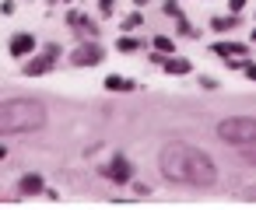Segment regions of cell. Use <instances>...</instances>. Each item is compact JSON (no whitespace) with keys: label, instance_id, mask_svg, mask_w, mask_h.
<instances>
[{"label":"cell","instance_id":"d6986e66","mask_svg":"<svg viewBox=\"0 0 256 210\" xmlns=\"http://www.w3.org/2000/svg\"><path fill=\"white\" fill-rule=\"evenodd\" d=\"M228 7H232V11H242V7H246V0H232Z\"/></svg>","mask_w":256,"mask_h":210},{"label":"cell","instance_id":"ffe728a7","mask_svg":"<svg viewBox=\"0 0 256 210\" xmlns=\"http://www.w3.org/2000/svg\"><path fill=\"white\" fill-rule=\"evenodd\" d=\"M102 14H112V0H102Z\"/></svg>","mask_w":256,"mask_h":210},{"label":"cell","instance_id":"5bb4252c","mask_svg":"<svg viewBox=\"0 0 256 210\" xmlns=\"http://www.w3.org/2000/svg\"><path fill=\"white\" fill-rule=\"evenodd\" d=\"M154 49H158V53H172L176 46H172V39H168V35H158V39H154Z\"/></svg>","mask_w":256,"mask_h":210},{"label":"cell","instance_id":"8fae6325","mask_svg":"<svg viewBox=\"0 0 256 210\" xmlns=\"http://www.w3.org/2000/svg\"><path fill=\"white\" fill-rule=\"evenodd\" d=\"M22 193H42V175H36V172L25 175L22 179Z\"/></svg>","mask_w":256,"mask_h":210},{"label":"cell","instance_id":"7a4b0ae2","mask_svg":"<svg viewBox=\"0 0 256 210\" xmlns=\"http://www.w3.org/2000/svg\"><path fill=\"white\" fill-rule=\"evenodd\" d=\"M46 126V109L36 98H11L0 102V133H32Z\"/></svg>","mask_w":256,"mask_h":210},{"label":"cell","instance_id":"e0dca14e","mask_svg":"<svg viewBox=\"0 0 256 210\" xmlns=\"http://www.w3.org/2000/svg\"><path fill=\"white\" fill-rule=\"evenodd\" d=\"M123 25H126V28H137V25H140V14H130V18H126Z\"/></svg>","mask_w":256,"mask_h":210},{"label":"cell","instance_id":"5b68a950","mask_svg":"<svg viewBox=\"0 0 256 210\" xmlns=\"http://www.w3.org/2000/svg\"><path fill=\"white\" fill-rule=\"evenodd\" d=\"M106 179H112V182H130V175H134V168H130V161L123 158V154H116L112 161H109V168L102 172Z\"/></svg>","mask_w":256,"mask_h":210},{"label":"cell","instance_id":"9a60e30c","mask_svg":"<svg viewBox=\"0 0 256 210\" xmlns=\"http://www.w3.org/2000/svg\"><path fill=\"white\" fill-rule=\"evenodd\" d=\"M224 28H235V18H214V32H224Z\"/></svg>","mask_w":256,"mask_h":210},{"label":"cell","instance_id":"7c38bea8","mask_svg":"<svg viewBox=\"0 0 256 210\" xmlns=\"http://www.w3.org/2000/svg\"><path fill=\"white\" fill-rule=\"evenodd\" d=\"M70 25H81L88 35H98V25H95V21H88V18H81V14H70Z\"/></svg>","mask_w":256,"mask_h":210},{"label":"cell","instance_id":"2e32d148","mask_svg":"<svg viewBox=\"0 0 256 210\" xmlns=\"http://www.w3.org/2000/svg\"><path fill=\"white\" fill-rule=\"evenodd\" d=\"M242 158H246L249 165H256V147H252V144H246V147H242Z\"/></svg>","mask_w":256,"mask_h":210},{"label":"cell","instance_id":"3957f363","mask_svg":"<svg viewBox=\"0 0 256 210\" xmlns=\"http://www.w3.org/2000/svg\"><path fill=\"white\" fill-rule=\"evenodd\" d=\"M218 137L235 144V147H246V144H256V119L252 116H232V119H221L218 123Z\"/></svg>","mask_w":256,"mask_h":210},{"label":"cell","instance_id":"52a82bcc","mask_svg":"<svg viewBox=\"0 0 256 210\" xmlns=\"http://www.w3.org/2000/svg\"><path fill=\"white\" fill-rule=\"evenodd\" d=\"M36 49V35H28V32H18L14 39H11V56H28Z\"/></svg>","mask_w":256,"mask_h":210},{"label":"cell","instance_id":"277c9868","mask_svg":"<svg viewBox=\"0 0 256 210\" xmlns=\"http://www.w3.org/2000/svg\"><path fill=\"white\" fill-rule=\"evenodd\" d=\"M70 60H74V67H95V63L102 60V46H98V42H81V46L70 53Z\"/></svg>","mask_w":256,"mask_h":210},{"label":"cell","instance_id":"ba28073f","mask_svg":"<svg viewBox=\"0 0 256 210\" xmlns=\"http://www.w3.org/2000/svg\"><path fill=\"white\" fill-rule=\"evenodd\" d=\"M214 53L224 56V60H242L246 56V46H238V42H214Z\"/></svg>","mask_w":256,"mask_h":210},{"label":"cell","instance_id":"ac0fdd59","mask_svg":"<svg viewBox=\"0 0 256 210\" xmlns=\"http://www.w3.org/2000/svg\"><path fill=\"white\" fill-rule=\"evenodd\" d=\"M242 70H246V77H249V81H256V63H246Z\"/></svg>","mask_w":256,"mask_h":210},{"label":"cell","instance_id":"30bf717a","mask_svg":"<svg viewBox=\"0 0 256 210\" xmlns=\"http://www.w3.org/2000/svg\"><path fill=\"white\" fill-rule=\"evenodd\" d=\"M162 67H165L168 74H190V60H179V56H172V60H162Z\"/></svg>","mask_w":256,"mask_h":210},{"label":"cell","instance_id":"9c48e42d","mask_svg":"<svg viewBox=\"0 0 256 210\" xmlns=\"http://www.w3.org/2000/svg\"><path fill=\"white\" fill-rule=\"evenodd\" d=\"M106 88H109V91H134L137 84H134L130 77H116V74H112V77H106Z\"/></svg>","mask_w":256,"mask_h":210},{"label":"cell","instance_id":"4fadbf2b","mask_svg":"<svg viewBox=\"0 0 256 210\" xmlns=\"http://www.w3.org/2000/svg\"><path fill=\"white\" fill-rule=\"evenodd\" d=\"M116 46H120V49H123V53H134V49H140V46H144V42H140V39H120V42H116Z\"/></svg>","mask_w":256,"mask_h":210},{"label":"cell","instance_id":"6da1fadb","mask_svg":"<svg viewBox=\"0 0 256 210\" xmlns=\"http://www.w3.org/2000/svg\"><path fill=\"white\" fill-rule=\"evenodd\" d=\"M158 168L168 182H182V186H214V179H218L214 161L200 147H190V144H179V140L162 147Z\"/></svg>","mask_w":256,"mask_h":210},{"label":"cell","instance_id":"8992f818","mask_svg":"<svg viewBox=\"0 0 256 210\" xmlns=\"http://www.w3.org/2000/svg\"><path fill=\"white\" fill-rule=\"evenodd\" d=\"M56 56H60V49H56V46H50V49H46V56H39V60H32V63L25 67V74H28V77H32V74H46V70L53 67V60H56Z\"/></svg>","mask_w":256,"mask_h":210},{"label":"cell","instance_id":"44dd1931","mask_svg":"<svg viewBox=\"0 0 256 210\" xmlns=\"http://www.w3.org/2000/svg\"><path fill=\"white\" fill-rule=\"evenodd\" d=\"M134 4H148V0H134Z\"/></svg>","mask_w":256,"mask_h":210}]
</instances>
